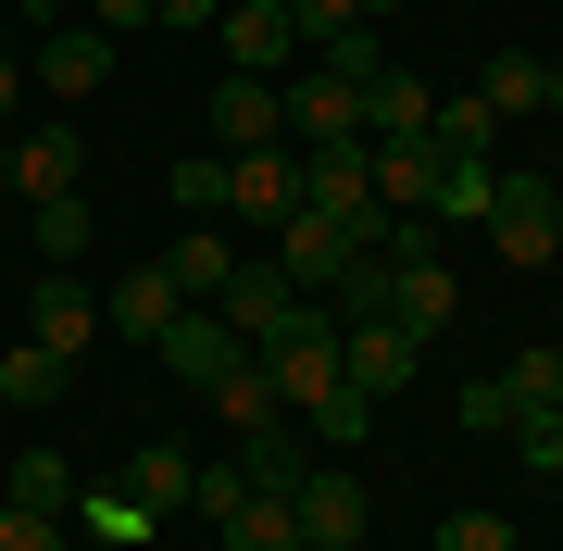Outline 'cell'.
<instances>
[{
	"mask_svg": "<svg viewBox=\"0 0 563 551\" xmlns=\"http://www.w3.org/2000/svg\"><path fill=\"white\" fill-rule=\"evenodd\" d=\"M125 25H151V0H101V38H125Z\"/></svg>",
	"mask_w": 563,
	"mask_h": 551,
	"instance_id": "cell-40",
	"label": "cell"
},
{
	"mask_svg": "<svg viewBox=\"0 0 563 551\" xmlns=\"http://www.w3.org/2000/svg\"><path fill=\"white\" fill-rule=\"evenodd\" d=\"M0 188H13V139H0Z\"/></svg>",
	"mask_w": 563,
	"mask_h": 551,
	"instance_id": "cell-43",
	"label": "cell"
},
{
	"mask_svg": "<svg viewBox=\"0 0 563 551\" xmlns=\"http://www.w3.org/2000/svg\"><path fill=\"white\" fill-rule=\"evenodd\" d=\"M0 388H13V401H63V351H38V339L0 351Z\"/></svg>",
	"mask_w": 563,
	"mask_h": 551,
	"instance_id": "cell-31",
	"label": "cell"
},
{
	"mask_svg": "<svg viewBox=\"0 0 563 551\" xmlns=\"http://www.w3.org/2000/svg\"><path fill=\"white\" fill-rule=\"evenodd\" d=\"M201 401L225 414V427H263V414H288V401H276V376H263V351H251V364H239V376H213V388H201Z\"/></svg>",
	"mask_w": 563,
	"mask_h": 551,
	"instance_id": "cell-27",
	"label": "cell"
},
{
	"mask_svg": "<svg viewBox=\"0 0 563 551\" xmlns=\"http://www.w3.org/2000/svg\"><path fill=\"white\" fill-rule=\"evenodd\" d=\"M239 476H251V489H301V414H263V427H239Z\"/></svg>",
	"mask_w": 563,
	"mask_h": 551,
	"instance_id": "cell-20",
	"label": "cell"
},
{
	"mask_svg": "<svg viewBox=\"0 0 563 551\" xmlns=\"http://www.w3.org/2000/svg\"><path fill=\"white\" fill-rule=\"evenodd\" d=\"M514 451H526L539 476H563V414H514Z\"/></svg>",
	"mask_w": 563,
	"mask_h": 551,
	"instance_id": "cell-35",
	"label": "cell"
},
{
	"mask_svg": "<svg viewBox=\"0 0 563 551\" xmlns=\"http://www.w3.org/2000/svg\"><path fill=\"white\" fill-rule=\"evenodd\" d=\"M13 101H25V63H0V125H13Z\"/></svg>",
	"mask_w": 563,
	"mask_h": 551,
	"instance_id": "cell-41",
	"label": "cell"
},
{
	"mask_svg": "<svg viewBox=\"0 0 563 551\" xmlns=\"http://www.w3.org/2000/svg\"><path fill=\"white\" fill-rule=\"evenodd\" d=\"M163 276H176V301H213V288L239 276V251H225V225H188V239L163 251Z\"/></svg>",
	"mask_w": 563,
	"mask_h": 551,
	"instance_id": "cell-23",
	"label": "cell"
},
{
	"mask_svg": "<svg viewBox=\"0 0 563 551\" xmlns=\"http://www.w3.org/2000/svg\"><path fill=\"white\" fill-rule=\"evenodd\" d=\"M263 139H288L276 76H225V88H213V151H263Z\"/></svg>",
	"mask_w": 563,
	"mask_h": 551,
	"instance_id": "cell-14",
	"label": "cell"
},
{
	"mask_svg": "<svg viewBox=\"0 0 563 551\" xmlns=\"http://www.w3.org/2000/svg\"><path fill=\"white\" fill-rule=\"evenodd\" d=\"M476 101L501 113V125H514V113H539V101H551V63H539V51H488V76H476Z\"/></svg>",
	"mask_w": 563,
	"mask_h": 551,
	"instance_id": "cell-24",
	"label": "cell"
},
{
	"mask_svg": "<svg viewBox=\"0 0 563 551\" xmlns=\"http://www.w3.org/2000/svg\"><path fill=\"white\" fill-rule=\"evenodd\" d=\"M426 151H439V164H501V113L463 88V101H439V113H426Z\"/></svg>",
	"mask_w": 563,
	"mask_h": 551,
	"instance_id": "cell-17",
	"label": "cell"
},
{
	"mask_svg": "<svg viewBox=\"0 0 563 551\" xmlns=\"http://www.w3.org/2000/svg\"><path fill=\"white\" fill-rule=\"evenodd\" d=\"M488 239H501V264H526L539 276L551 251H563V176H526V164H501V188H488Z\"/></svg>",
	"mask_w": 563,
	"mask_h": 551,
	"instance_id": "cell-1",
	"label": "cell"
},
{
	"mask_svg": "<svg viewBox=\"0 0 563 551\" xmlns=\"http://www.w3.org/2000/svg\"><path fill=\"white\" fill-rule=\"evenodd\" d=\"M151 364H163V376H176V388H213V376H239V364H251V339H239V327H225V313H213V301H188V313H176V327H163V339H151Z\"/></svg>",
	"mask_w": 563,
	"mask_h": 551,
	"instance_id": "cell-3",
	"label": "cell"
},
{
	"mask_svg": "<svg viewBox=\"0 0 563 551\" xmlns=\"http://www.w3.org/2000/svg\"><path fill=\"white\" fill-rule=\"evenodd\" d=\"M539 113H551V125H563V63H551V101H539Z\"/></svg>",
	"mask_w": 563,
	"mask_h": 551,
	"instance_id": "cell-42",
	"label": "cell"
},
{
	"mask_svg": "<svg viewBox=\"0 0 563 551\" xmlns=\"http://www.w3.org/2000/svg\"><path fill=\"white\" fill-rule=\"evenodd\" d=\"M213 13H225V0H151V25H176V38H201Z\"/></svg>",
	"mask_w": 563,
	"mask_h": 551,
	"instance_id": "cell-39",
	"label": "cell"
},
{
	"mask_svg": "<svg viewBox=\"0 0 563 551\" xmlns=\"http://www.w3.org/2000/svg\"><path fill=\"white\" fill-rule=\"evenodd\" d=\"M426 113L439 101H426L413 76H363V139H426Z\"/></svg>",
	"mask_w": 563,
	"mask_h": 551,
	"instance_id": "cell-25",
	"label": "cell"
},
{
	"mask_svg": "<svg viewBox=\"0 0 563 551\" xmlns=\"http://www.w3.org/2000/svg\"><path fill=\"white\" fill-rule=\"evenodd\" d=\"M288 151H301V139H288ZM301 201H313V213H363V201H376L363 139H313V151H301Z\"/></svg>",
	"mask_w": 563,
	"mask_h": 551,
	"instance_id": "cell-10",
	"label": "cell"
},
{
	"mask_svg": "<svg viewBox=\"0 0 563 551\" xmlns=\"http://www.w3.org/2000/svg\"><path fill=\"white\" fill-rule=\"evenodd\" d=\"M351 551H388V539H351Z\"/></svg>",
	"mask_w": 563,
	"mask_h": 551,
	"instance_id": "cell-44",
	"label": "cell"
},
{
	"mask_svg": "<svg viewBox=\"0 0 563 551\" xmlns=\"http://www.w3.org/2000/svg\"><path fill=\"white\" fill-rule=\"evenodd\" d=\"M163 188H176V213H188V225H225V151H188Z\"/></svg>",
	"mask_w": 563,
	"mask_h": 551,
	"instance_id": "cell-28",
	"label": "cell"
},
{
	"mask_svg": "<svg viewBox=\"0 0 563 551\" xmlns=\"http://www.w3.org/2000/svg\"><path fill=\"white\" fill-rule=\"evenodd\" d=\"M263 376H276V401H288V414H313L325 388L351 376V364H339V313H325V301H301V327L263 351Z\"/></svg>",
	"mask_w": 563,
	"mask_h": 551,
	"instance_id": "cell-2",
	"label": "cell"
},
{
	"mask_svg": "<svg viewBox=\"0 0 563 551\" xmlns=\"http://www.w3.org/2000/svg\"><path fill=\"white\" fill-rule=\"evenodd\" d=\"M301 539L313 551H351V539H376V502H363V476H301Z\"/></svg>",
	"mask_w": 563,
	"mask_h": 551,
	"instance_id": "cell-11",
	"label": "cell"
},
{
	"mask_svg": "<svg viewBox=\"0 0 563 551\" xmlns=\"http://www.w3.org/2000/svg\"><path fill=\"white\" fill-rule=\"evenodd\" d=\"M439 551H526V539L501 527V514H451V527H439Z\"/></svg>",
	"mask_w": 563,
	"mask_h": 551,
	"instance_id": "cell-36",
	"label": "cell"
},
{
	"mask_svg": "<svg viewBox=\"0 0 563 551\" xmlns=\"http://www.w3.org/2000/svg\"><path fill=\"white\" fill-rule=\"evenodd\" d=\"M188 476H201V464H188V451H176V439H151V451H139V464H125V502H139V514H151V527H176V514H188Z\"/></svg>",
	"mask_w": 563,
	"mask_h": 551,
	"instance_id": "cell-18",
	"label": "cell"
},
{
	"mask_svg": "<svg viewBox=\"0 0 563 551\" xmlns=\"http://www.w3.org/2000/svg\"><path fill=\"white\" fill-rule=\"evenodd\" d=\"M239 489H251L239 464H201V476H188V514H225V502H239Z\"/></svg>",
	"mask_w": 563,
	"mask_h": 551,
	"instance_id": "cell-38",
	"label": "cell"
},
{
	"mask_svg": "<svg viewBox=\"0 0 563 551\" xmlns=\"http://www.w3.org/2000/svg\"><path fill=\"white\" fill-rule=\"evenodd\" d=\"M76 489L88 476L63 464V451H13V464H0V502H25V514H76Z\"/></svg>",
	"mask_w": 563,
	"mask_h": 551,
	"instance_id": "cell-21",
	"label": "cell"
},
{
	"mask_svg": "<svg viewBox=\"0 0 563 551\" xmlns=\"http://www.w3.org/2000/svg\"><path fill=\"white\" fill-rule=\"evenodd\" d=\"M301 551H313V539H301Z\"/></svg>",
	"mask_w": 563,
	"mask_h": 551,
	"instance_id": "cell-45",
	"label": "cell"
},
{
	"mask_svg": "<svg viewBox=\"0 0 563 551\" xmlns=\"http://www.w3.org/2000/svg\"><path fill=\"white\" fill-rule=\"evenodd\" d=\"M301 427H313V439H325V451H351V439H363V427H376V401H363V388H351V376H339V388H325V401H313V414H301Z\"/></svg>",
	"mask_w": 563,
	"mask_h": 551,
	"instance_id": "cell-30",
	"label": "cell"
},
{
	"mask_svg": "<svg viewBox=\"0 0 563 551\" xmlns=\"http://www.w3.org/2000/svg\"><path fill=\"white\" fill-rule=\"evenodd\" d=\"M288 25H301V51H325V38L363 25V0H288Z\"/></svg>",
	"mask_w": 563,
	"mask_h": 551,
	"instance_id": "cell-33",
	"label": "cell"
},
{
	"mask_svg": "<svg viewBox=\"0 0 563 551\" xmlns=\"http://www.w3.org/2000/svg\"><path fill=\"white\" fill-rule=\"evenodd\" d=\"M63 527H76V539H101V551H139V539H151V514L125 502V489H76V514H63Z\"/></svg>",
	"mask_w": 563,
	"mask_h": 551,
	"instance_id": "cell-26",
	"label": "cell"
},
{
	"mask_svg": "<svg viewBox=\"0 0 563 551\" xmlns=\"http://www.w3.org/2000/svg\"><path fill=\"white\" fill-rule=\"evenodd\" d=\"M363 164H376V201L388 213H426V188H439V151H426V139H363Z\"/></svg>",
	"mask_w": 563,
	"mask_h": 551,
	"instance_id": "cell-19",
	"label": "cell"
},
{
	"mask_svg": "<svg viewBox=\"0 0 563 551\" xmlns=\"http://www.w3.org/2000/svg\"><path fill=\"white\" fill-rule=\"evenodd\" d=\"M213 38H225V63H239V76H288V63H301V25H288V0H225Z\"/></svg>",
	"mask_w": 563,
	"mask_h": 551,
	"instance_id": "cell-5",
	"label": "cell"
},
{
	"mask_svg": "<svg viewBox=\"0 0 563 551\" xmlns=\"http://www.w3.org/2000/svg\"><path fill=\"white\" fill-rule=\"evenodd\" d=\"M25 76H38L51 101H101V76H113V38H101V25H51V51L25 63Z\"/></svg>",
	"mask_w": 563,
	"mask_h": 551,
	"instance_id": "cell-12",
	"label": "cell"
},
{
	"mask_svg": "<svg viewBox=\"0 0 563 551\" xmlns=\"http://www.w3.org/2000/svg\"><path fill=\"white\" fill-rule=\"evenodd\" d=\"M0 551H76V527H63V514H25V502H0Z\"/></svg>",
	"mask_w": 563,
	"mask_h": 551,
	"instance_id": "cell-32",
	"label": "cell"
},
{
	"mask_svg": "<svg viewBox=\"0 0 563 551\" xmlns=\"http://www.w3.org/2000/svg\"><path fill=\"white\" fill-rule=\"evenodd\" d=\"M213 551H301V502L288 489H239L213 514Z\"/></svg>",
	"mask_w": 563,
	"mask_h": 551,
	"instance_id": "cell-15",
	"label": "cell"
},
{
	"mask_svg": "<svg viewBox=\"0 0 563 551\" xmlns=\"http://www.w3.org/2000/svg\"><path fill=\"white\" fill-rule=\"evenodd\" d=\"M225 213H251V225H288V213H301V151H288V139H263V151H225Z\"/></svg>",
	"mask_w": 563,
	"mask_h": 551,
	"instance_id": "cell-4",
	"label": "cell"
},
{
	"mask_svg": "<svg viewBox=\"0 0 563 551\" xmlns=\"http://www.w3.org/2000/svg\"><path fill=\"white\" fill-rule=\"evenodd\" d=\"M25 339H38V351H63V364H76V351H101L113 327H101V301H88L76 276H38V288H25Z\"/></svg>",
	"mask_w": 563,
	"mask_h": 551,
	"instance_id": "cell-8",
	"label": "cell"
},
{
	"mask_svg": "<svg viewBox=\"0 0 563 551\" xmlns=\"http://www.w3.org/2000/svg\"><path fill=\"white\" fill-rule=\"evenodd\" d=\"M339 364H351V388H363V401H388V388L426 364V339L401 327V313H363V327H339Z\"/></svg>",
	"mask_w": 563,
	"mask_h": 551,
	"instance_id": "cell-7",
	"label": "cell"
},
{
	"mask_svg": "<svg viewBox=\"0 0 563 551\" xmlns=\"http://www.w3.org/2000/svg\"><path fill=\"white\" fill-rule=\"evenodd\" d=\"M213 313H225V327H239L251 351H276L288 327H301V288H288L276 264H239V276H225V288H213Z\"/></svg>",
	"mask_w": 563,
	"mask_h": 551,
	"instance_id": "cell-6",
	"label": "cell"
},
{
	"mask_svg": "<svg viewBox=\"0 0 563 551\" xmlns=\"http://www.w3.org/2000/svg\"><path fill=\"white\" fill-rule=\"evenodd\" d=\"M25 213H38V264H88V251H101V201H88V188L25 201Z\"/></svg>",
	"mask_w": 563,
	"mask_h": 551,
	"instance_id": "cell-22",
	"label": "cell"
},
{
	"mask_svg": "<svg viewBox=\"0 0 563 551\" xmlns=\"http://www.w3.org/2000/svg\"><path fill=\"white\" fill-rule=\"evenodd\" d=\"M176 313H188V301H176V276H163V264H139V276H113V301H101V327L151 351L163 327H176Z\"/></svg>",
	"mask_w": 563,
	"mask_h": 551,
	"instance_id": "cell-16",
	"label": "cell"
},
{
	"mask_svg": "<svg viewBox=\"0 0 563 551\" xmlns=\"http://www.w3.org/2000/svg\"><path fill=\"white\" fill-rule=\"evenodd\" d=\"M501 388H514V414H563V351H514Z\"/></svg>",
	"mask_w": 563,
	"mask_h": 551,
	"instance_id": "cell-29",
	"label": "cell"
},
{
	"mask_svg": "<svg viewBox=\"0 0 563 551\" xmlns=\"http://www.w3.org/2000/svg\"><path fill=\"white\" fill-rule=\"evenodd\" d=\"M463 427L501 439V427H514V388H501V376H476V388H463Z\"/></svg>",
	"mask_w": 563,
	"mask_h": 551,
	"instance_id": "cell-37",
	"label": "cell"
},
{
	"mask_svg": "<svg viewBox=\"0 0 563 551\" xmlns=\"http://www.w3.org/2000/svg\"><path fill=\"white\" fill-rule=\"evenodd\" d=\"M276 101H288V139H363V88L351 76H325V63H313V76H276Z\"/></svg>",
	"mask_w": 563,
	"mask_h": 551,
	"instance_id": "cell-9",
	"label": "cell"
},
{
	"mask_svg": "<svg viewBox=\"0 0 563 551\" xmlns=\"http://www.w3.org/2000/svg\"><path fill=\"white\" fill-rule=\"evenodd\" d=\"M325 76H351V88H363V76H388V38H376V25H351V38H325Z\"/></svg>",
	"mask_w": 563,
	"mask_h": 551,
	"instance_id": "cell-34",
	"label": "cell"
},
{
	"mask_svg": "<svg viewBox=\"0 0 563 551\" xmlns=\"http://www.w3.org/2000/svg\"><path fill=\"white\" fill-rule=\"evenodd\" d=\"M63 188H88V139H76V125L13 139V201H63Z\"/></svg>",
	"mask_w": 563,
	"mask_h": 551,
	"instance_id": "cell-13",
	"label": "cell"
}]
</instances>
